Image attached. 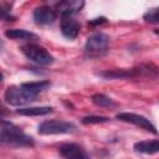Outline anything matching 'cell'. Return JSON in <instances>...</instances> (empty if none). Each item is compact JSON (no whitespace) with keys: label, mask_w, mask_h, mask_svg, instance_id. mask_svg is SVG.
<instances>
[{"label":"cell","mask_w":159,"mask_h":159,"mask_svg":"<svg viewBox=\"0 0 159 159\" xmlns=\"http://www.w3.org/2000/svg\"><path fill=\"white\" fill-rule=\"evenodd\" d=\"M56 11L52 10L50 6L42 5V6H37L34 10V20L37 25L40 26H45V25H50L56 20Z\"/></svg>","instance_id":"7"},{"label":"cell","mask_w":159,"mask_h":159,"mask_svg":"<svg viewBox=\"0 0 159 159\" xmlns=\"http://www.w3.org/2000/svg\"><path fill=\"white\" fill-rule=\"evenodd\" d=\"M0 144L12 147H29L34 145V139L12 123L4 122L2 128L0 129Z\"/></svg>","instance_id":"2"},{"label":"cell","mask_w":159,"mask_h":159,"mask_svg":"<svg viewBox=\"0 0 159 159\" xmlns=\"http://www.w3.org/2000/svg\"><path fill=\"white\" fill-rule=\"evenodd\" d=\"M117 119L122 120V122H125V123H130V124H134L142 129H145L153 134H157V128L155 125L148 119L145 118L144 116H140V114H137V113H129V112H122V113H118L116 116Z\"/></svg>","instance_id":"6"},{"label":"cell","mask_w":159,"mask_h":159,"mask_svg":"<svg viewBox=\"0 0 159 159\" xmlns=\"http://www.w3.org/2000/svg\"><path fill=\"white\" fill-rule=\"evenodd\" d=\"M158 19H159V11H158V7L150 9L149 11H147V12L144 14V20H145L147 22L157 24V22H158Z\"/></svg>","instance_id":"16"},{"label":"cell","mask_w":159,"mask_h":159,"mask_svg":"<svg viewBox=\"0 0 159 159\" xmlns=\"http://www.w3.org/2000/svg\"><path fill=\"white\" fill-rule=\"evenodd\" d=\"M134 150L138 153H143V154H157L159 152V142L157 139L153 140H142V142H137L134 144Z\"/></svg>","instance_id":"11"},{"label":"cell","mask_w":159,"mask_h":159,"mask_svg":"<svg viewBox=\"0 0 159 159\" xmlns=\"http://www.w3.org/2000/svg\"><path fill=\"white\" fill-rule=\"evenodd\" d=\"M52 107L48 106H40V107H26V108H20L16 111L17 114L21 116H45L52 112Z\"/></svg>","instance_id":"13"},{"label":"cell","mask_w":159,"mask_h":159,"mask_svg":"<svg viewBox=\"0 0 159 159\" xmlns=\"http://www.w3.org/2000/svg\"><path fill=\"white\" fill-rule=\"evenodd\" d=\"M0 19H10V5L9 4H0Z\"/></svg>","instance_id":"17"},{"label":"cell","mask_w":159,"mask_h":159,"mask_svg":"<svg viewBox=\"0 0 159 159\" xmlns=\"http://www.w3.org/2000/svg\"><path fill=\"white\" fill-rule=\"evenodd\" d=\"M50 86L47 81L27 82L20 86H11L5 92V101L11 106H25L37 97L40 92Z\"/></svg>","instance_id":"1"},{"label":"cell","mask_w":159,"mask_h":159,"mask_svg":"<svg viewBox=\"0 0 159 159\" xmlns=\"http://www.w3.org/2000/svg\"><path fill=\"white\" fill-rule=\"evenodd\" d=\"M92 102L94 104H97L98 107H103V108H112V107L117 106V103L112 98H109V97H107V96H104L102 93L93 94L92 96Z\"/></svg>","instance_id":"14"},{"label":"cell","mask_w":159,"mask_h":159,"mask_svg":"<svg viewBox=\"0 0 159 159\" xmlns=\"http://www.w3.org/2000/svg\"><path fill=\"white\" fill-rule=\"evenodd\" d=\"M5 36L14 40H35L37 36L34 32H30L24 29H9L5 31Z\"/></svg>","instance_id":"12"},{"label":"cell","mask_w":159,"mask_h":159,"mask_svg":"<svg viewBox=\"0 0 159 159\" xmlns=\"http://www.w3.org/2000/svg\"><path fill=\"white\" fill-rule=\"evenodd\" d=\"M21 50H22L24 55L29 60L34 61L35 63H39V65H42V66H47V65H51L53 62L52 55L40 45L26 43V45H24L21 47Z\"/></svg>","instance_id":"5"},{"label":"cell","mask_w":159,"mask_h":159,"mask_svg":"<svg viewBox=\"0 0 159 159\" xmlns=\"http://www.w3.org/2000/svg\"><path fill=\"white\" fill-rule=\"evenodd\" d=\"M109 37L103 32H96L91 35L84 45V55L88 58H97L103 56L108 51Z\"/></svg>","instance_id":"3"},{"label":"cell","mask_w":159,"mask_h":159,"mask_svg":"<svg viewBox=\"0 0 159 159\" xmlns=\"http://www.w3.org/2000/svg\"><path fill=\"white\" fill-rule=\"evenodd\" d=\"M60 154L65 159H91L83 148L75 143H65L58 148Z\"/></svg>","instance_id":"8"},{"label":"cell","mask_w":159,"mask_h":159,"mask_svg":"<svg viewBox=\"0 0 159 159\" xmlns=\"http://www.w3.org/2000/svg\"><path fill=\"white\" fill-rule=\"evenodd\" d=\"M109 122L108 117H102V116H88L82 118V123L84 124H93V123H106Z\"/></svg>","instance_id":"15"},{"label":"cell","mask_w":159,"mask_h":159,"mask_svg":"<svg viewBox=\"0 0 159 159\" xmlns=\"http://www.w3.org/2000/svg\"><path fill=\"white\" fill-rule=\"evenodd\" d=\"M77 130V127L71 122L65 120H45L37 127V132L41 135H51V134H68Z\"/></svg>","instance_id":"4"},{"label":"cell","mask_w":159,"mask_h":159,"mask_svg":"<svg viewBox=\"0 0 159 159\" xmlns=\"http://www.w3.org/2000/svg\"><path fill=\"white\" fill-rule=\"evenodd\" d=\"M80 30H81V25L73 16H62L61 17V31L65 37L73 40L78 36Z\"/></svg>","instance_id":"9"},{"label":"cell","mask_w":159,"mask_h":159,"mask_svg":"<svg viewBox=\"0 0 159 159\" xmlns=\"http://www.w3.org/2000/svg\"><path fill=\"white\" fill-rule=\"evenodd\" d=\"M1 112H2V108H1V107H0V113H1Z\"/></svg>","instance_id":"19"},{"label":"cell","mask_w":159,"mask_h":159,"mask_svg":"<svg viewBox=\"0 0 159 159\" xmlns=\"http://www.w3.org/2000/svg\"><path fill=\"white\" fill-rule=\"evenodd\" d=\"M84 2L83 1H77V0H72V1H62L57 5V10L62 16H73L75 14L80 12L81 9L83 7Z\"/></svg>","instance_id":"10"},{"label":"cell","mask_w":159,"mask_h":159,"mask_svg":"<svg viewBox=\"0 0 159 159\" xmlns=\"http://www.w3.org/2000/svg\"><path fill=\"white\" fill-rule=\"evenodd\" d=\"M1 80H2V75L0 73V82H1Z\"/></svg>","instance_id":"18"}]
</instances>
